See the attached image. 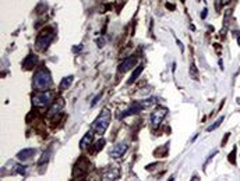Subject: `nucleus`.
<instances>
[{
	"instance_id": "obj_23",
	"label": "nucleus",
	"mask_w": 240,
	"mask_h": 181,
	"mask_svg": "<svg viewBox=\"0 0 240 181\" xmlns=\"http://www.w3.org/2000/svg\"><path fill=\"white\" fill-rule=\"evenodd\" d=\"M207 17H208V10H207V8H204V10L201 11V18H203V20H205Z\"/></svg>"
},
{
	"instance_id": "obj_11",
	"label": "nucleus",
	"mask_w": 240,
	"mask_h": 181,
	"mask_svg": "<svg viewBox=\"0 0 240 181\" xmlns=\"http://www.w3.org/2000/svg\"><path fill=\"white\" fill-rule=\"evenodd\" d=\"M120 176V171L117 167H112L109 170H106L102 176V181H115Z\"/></svg>"
},
{
	"instance_id": "obj_9",
	"label": "nucleus",
	"mask_w": 240,
	"mask_h": 181,
	"mask_svg": "<svg viewBox=\"0 0 240 181\" xmlns=\"http://www.w3.org/2000/svg\"><path fill=\"white\" fill-rule=\"evenodd\" d=\"M135 64H137V56H130V57H127L123 63H122V64L119 65V71L120 72H126L127 70L133 68Z\"/></svg>"
},
{
	"instance_id": "obj_25",
	"label": "nucleus",
	"mask_w": 240,
	"mask_h": 181,
	"mask_svg": "<svg viewBox=\"0 0 240 181\" xmlns=\"http://www.w3.org/2000/svg\"><path fill=\"white\" fill-rule=\"evenodd\" d=\"M230 0H221V6H226V4H229Z\"/></svg>"
},
{
	"instance_id": "obj_20",
	"label": "nucleus",
	"mask_w": 240,
	"mask_h": 181,
	"mask_svg": "<svg viewBox=\"0 0 240 181\" xmlns=\"http://www.w3.org/2000/svg\"><path fill=\"white\" fill-rule=\"evenodd\" d=\"M105 139H103V138H101V139H99L98 142H96V144H95V152H98V151H101L102 148H103V145H105Z\"/></svg>"
},
{
	"instance_id": "obj_5",
	"label": "nucleus",
	"mask_w": 240,
	"mask_h": 181,
	"mask_svg": "<svg viewBox=\"0 0 240 181\" xmlns=\"http://www.w3.org/2000/svg\"><path fill=\"white\" fill-rule=\"evenodd\" d=\"M91 167V163L88 162L87 159H80L78 162L74 164V169H73V177L76 178H83L84 176H85V173H87V170Z\"/></svg>"
},
{
	"instance_id": "obj_12",
	"label": "nucleus",
	"mask_w": 240,
	"mask_h": 181,
	"mask_svg": "<svg viewBox=\"0 0 240 181\" xmlns=\"http://www.w3.org/2000/svg\"><path fill=\"white\" fill-rule=\"evenodd\" d=\"M63 107H64V100H63V99H57V100H55L50 105L49 112H47V116H53L56 113H60V110H62Z\"/></svg>"
},
{
	"instance_id": "obj_29",
	"label": "nucleus",
	"mask_w": 240,
	"mask_h": 181,
	"mask_svg": "<svg viewBox=\"0 0 240 181\" xmlns=\"http://www.w3.org/2000/svg\"><path fill=\"white\" fill-rule=\"evenodd\" d=\"M182 2H184V0H182Z\"/></svg>"
},
{
	"instance_id": "obj_21",
	"label": "nucleus",
	"mask_w": 240,
	"mask_h": 181,
	"mask_svg": "<svg viewBox=\"0 0 240 181\" xmlns=\"http://www.w3.org/2000/svg\"><path fill=\"white\" fill-rule=\"evenodd\" d=\"M235 156H236V148H233V151L230 152V155L228 156V157H229V162L232 163V164H235V163H236V159H235Z\"/></svg>"
},
{
	"instance_id": "obj_8",
	"label": "nucleus",
	"mask_w": 240,
	"mask_h": 181,
	"mask_svg": "<svg viewBox=\"0 0 240 181\" xmlns=\"http://www.w3.org/2000/svg\"><path fill=\"white\" fill-rule=\"evenodd\" d=\"M142 109H144V106L141 105V103H131L130 106H128L127 109H126V110H124L123 113H122V114H120V117H122V119H123V117H126V116H131V114H137V113H140L142 110Z\"/></svg>"
},
{
	"instance_id": "obj_1",
	"label": "nucleus",
	"mask_w": 240,
	"mask_h": 181,
	"mask_svg": "<svg viewBox=\"0 0 240 181\" xmlns=\"http://www.w3.org/2000/svg\"><path fill=\"white\" fill-rule=\"evenodd\" d=\"M109 123H110V110L109 109H103V110L101 112V114L94 120V123H92V130H94L96 134L101 135L108 130Z\"/></svg>"
},
{
	"instance_id": "obj_26",
	"label": "nucleus",
	"mask_w": 240,
	"mask_h": 181,
	"mask_svg": "<svg viewBox=\"0 0 240 181\" xmlns=\"http://www.w3.org/2000/svg\"><path fill=\"white\" fill-rule=\"evenodd\" d=\"M191 181H198V177H197V176H193V177H191Z\"/></svg>"
},
{
	"instance_id": "obj_7",
	"label": "nucleus",
	"mask_w": 240,
	"mask_h": 181,
	"mask_svg": "<svg viewBox=\"0 0 240 181\" xmlns=\"http://www.w3.org/2000/svg\"><path fill=\"white\" fill-rule=\"evenodd\" d=\"M126 151H127V142H119L109 151V156L113 159H119L124 155Z\"/></svg>"
},
{
	"instance_id": "obj_6",
	"label": "nucleus",
	"mask_w": 240,
	"mask_h": 181,
	"mask_svg": "<svg viewBox=\"0 0 240 181\" xmlns=\"http://www.w3.org/2000/svg\"><path fill=\"white\" fill-rule=\"evenodd\" d=\"M166 113H167V109H165V107L155 109V110L151 113V124H152L154 127L159 125V124L162 123V120L166 117Z\"/></svg>"
},
{
	"instance_id": "obj_2",
	"label": "nucleus",
	"mask_w": 240,
	"mask_h": 181,
	"mask_svg": "<svg viewBox=\"0 0 240 181\" xmlns=\"http://www.w3.org/2000/svg\"><path fill=\"white\" fill-rule=\"evenodd\" d=\"M52 84V77L50 72L47 71L46 68H41L38 72H35L34 75V87L37 89H47Z\"/></svg>"
},
{
	"instance_id": "obj_28",
	"label": "nucleus",
	"mask_w": 240,
	"mask_h": 181,
	"mask_svg": "<svg viewBox=\"0 0 240 181\" xmlns=\"http://www.w3.org/2000/svg\"><path fill=\"white\" fill-rule=\"evenodd\" d=\"M173 180H175V177H170V178H169V181H173Z\"/></svg>"
},
{
	"instance_id": "obj_15",
	"label": "nucleus",
	"mask_w": 240,
	"mask_h": 181,
	"mask_svg": "<svg viewBox=\"0 0 240 181\" xmlns=\"http://www.w3.org/2000/svg\"><path fill=\"white\" fill-rule=\"evenodd\" d=\"M142 70H144V65H138L137 68L134 70V72L131 74V77H130V80H128V85H131V84H134L135 81H137V78H138L140 75H141V72H142Z\"/></svg>"
},
{
	"instance_id": "obj_19",
	"label": "nucleus",
	"mask_w": 240,
	"mask_h": 181,
	"mask_svg": "<svg viewBox=\"0 0 240 181\" xmlns=\"http://www.w3.org/2000/svg\"><path fill=\"white\" fill-rule=\"evenodd\" d=\"M14 171H15V173H18V174H21V176H24V174L27 173V169L24 166H21V164H15Z\"/></svg>"
},
{
	"instance_id": "obj_18",
	"label": "nucleus",
	"mask_w": 240,
	"mask_h": 181,
	"mask_svg": "<svg viewBox=\"0 0 240 181\" xmlns=\"http://www.w3.org/2000/svg\"><path fill=\"white\" fill-rule=\"evenodd\" d=\"M223 120H225V117H223V116H221L218 120H216V121H214V123H212V125H209V127H208V128H207V131H208V132H211V131L216 130V128H218V127L222 124V121H223Z\"/></svg>"
},
{
	"instance_id": "obj_22",
	"label": "nucleus",
	"mask_w": 240,
	"mask_h": 181,
	"mask_svg": "<svg viewBox=\"0 0 240 181\" xmlns=\"http://www.w3.org/2000/svg\"><path fill=\"white\" fill-rule=\"evenodd\" d=\"M101 98H102V94H98V95H96V96H95V99H94V100H92V103H91V106H92V107H94V106L96 105V103H98V100H99V99H101Z\"/></svg>"
},
{
	"instance_id": "obj_27",
	"label": "nucleus",
	"mask_w": 240,
	"mask_h": 181,
	"mask_svg": "<svg viewBox=\"0 0 240 181\" xmlns=\"http://www.w3.org/2000/svg\"><path fill=\"white\" fill-rule=\"evenodd\" d=\"M237 45H239V46H240V36H239V38H237Z\"/></svg>"
},
{
	"instance_id": "obj_13",
	"label": "nucleus",
	"mask_w": 240,
	"mask_h": 181,
	"mask_svg": "<svg viewBox=\"0 0 240 181\" xmlns=\"http://www.w3.org/2000/svg\"><path fill=\"white\" fill-rule=\"evenodd\" d=\"M35 153H37V151L34 148H27V149L20 151V152L17 153V157H18L20 160H27V159H29V157H32Z\"/></svg>"
},
{
	"instance_id": "obj_14",
	"label": "nucleus",
	"mask_w": 240,
	"mask_h": 181,
	"mask_svg": "<svg viewBox=\"0 0 240 181\" xmlns=\"http://www.w3.org/2000/svg\"><path fill=\"white\" fill-rule=\"evenodd\" d=\"M92 139H94V135H92V132L89 131V132H87V134L83 137V139L80 141V146L81 148H88L89 145H91Z\"/></svg>"
},
{
	"instance_id": "obj_16",
	"label": "nucleus",
	"mask_w": 240,
	"mask_h": 181,
	"mask_svg": "<svg viewBox=\"0 0 240 181\" xmlns=\"http://www.w3.org/2000/svg\"><path fill=\"white\" fill-rule=\"evenodd\" d=\"M73 80H74V77L73 75H69V77H66V78H63L62 80V82H60V85H59V88L62 91H64V89H67V88L73 84Z\"/></svg>"
},
{
	"instance_id": "obj_3",
	"label": "nucleus",
	"mask_w": 240,
	"mask_h": 181,
	"mask_svg": "<svg viewBox=\"0 0 240 181\" xmlns=\"http://www.w3.org/2000/svg\"><path fill=\"white\" fill-rule=\"evenodd\" d=\"M53 39V31L50 28H45L42 32L39 33V36L37 38V42H35V47H37L39 52H44L47 49L49 43Z\"/></svg>"
},
{
	"instance_id": "obj_24",
	"label": "nucleus",
	"mask_w": 240,
	"mask_h": 181,
	"mask_svg": "<svg viewBox=\"0 0 240 181\" xmlns=\"http://www.w3.org/2000/svg\"><path fill=\"white\" fill-rule=\"evenodd\" d=\"M196 75V78H198V77H197V70H196V65L194 64H191V77H194Z\"/></svg>"
},
{
	"instance_id": "obj_17",
	"label": "nucleus",
	"mask_w": 240,
	"mask_h": 181,
	"mask_svg": "<svg viewBox=\"0 0 240 181\" xmlns=\"http://www.w3.org/2000/svg\"><path fill=\"white\" fill-rule=\"evenodd\" d=\"M50 155L52 152L47 149V151H45L44 153H42V156H41V159L38 160V166H42V164H45V163L49 162V159H50Z\"/></svg>"
},
{
	"instance_id": "obj_4",
	"label": "nucleus",
	"mask_w": 240,
	"mask_h": 181,
	"mask_svg": "<svg viewBox=\"0 0 240 181\" xmlns=\"http://www.w3.org/2000/svg\"><path fill=\"white\" fill-rule=\"evenodd\" d=\"M53 99V95L49 91H45V92H39V94H35L32 96V105L38 106V107H44V106H47L53 103L52 102Z\"/></svg>"
},
{
	"instance_id": "obj_10",
	"label": "nucleus",
	"mask_w": 240,
	"mask_h": 181,
	"mask_svg": "<svg viewBox=\"0 0 240 181\" xmlns=\"http://www.w3.org/2000/svg\"><path fill=\"white\" fill-rule=\"evenodd\" d=\"M38 64V57L35 56V54H28L27 56V59L22 62V68L24 70H32L35 68V65Z\"/></svg>"
}]
</instances>
